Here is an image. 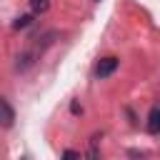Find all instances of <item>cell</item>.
<instances>
[{"label": "cell", "mask_w": 160, "mask_h": 160, "mask_svg": "<svg viewBox=\"0 0 160 160\" xmlns=\"http://www.w3.org/2000/svg\"><path fill=\"white\" fill-rule=\"evenodd\" d=\"M148 132H160V108H152L148 115Z\"/></svg>", "instance_id": "obj_2"}, {"label": "cell", "mask_w": 160, "mask_h": 160, "mask_svg": "<svg viewBox=\"0 0 160 160\" xmlns=\"http://www.w3.org/2000/svg\"><path fill=\"white\" fill-rule=\"evenodd\" d=\"M118 58H112V55H108V58H102L100 62H98V68H95V75L98 78H108V75H112L115 70H118Z\"/></svg>", "instance_id": "obj_1"}, {"label": "cell", "mask_w": 160, "mask_h": 160, "mask_svg": "<svg viewBox=\"0 0 160 160\" xmlns=\"http://www.w3.org/2000/svg\"><path fill=\"white\" fill-rule=\"evenodd\" d=\"M30 8H32V12H45L48 10V0H30Z\"/></svg>", "instance_id": "obj_4"}, {"label": "cell", "mask_w": 160, "mask_h": 160, "mask_svg": "<svg viewBox=\"0 0 160 160\" xmlns=\"http://www.w3.org/2000/svg\"><path fill=\"white\" fill-rule=\"evenodd\" d=\"M0 108H2V118H5L2 122H5V128H8V125L12 122V110H10V105H8V100H2V102H0Z\"/></svg>", "instance_id": "obj_3"}, {"label": "cell", "mask_w": 160, "mask_h": 160, "mask_svg": "<svg viewBox=\"0 0 160 160\" xmlns=\"http://www.w3.org/2000/svg\"><path fill=\"white\" fill-rule=\"evenodd\" d=\"M30 25V15H22V18H18V22H15V28H28Z\"/></svg>", "instance_id": "obj_5"}]
</instances>
